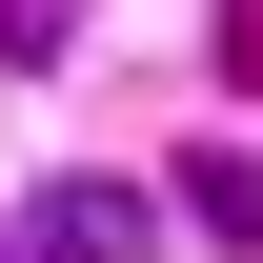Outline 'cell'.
Returning a JSON list of instances; mask_svg holds the SVG:
<instances>
[{
  "label": "cell",
  "mask_w": 263,
  "mask_h": 263,
  "mask_svg": "<svg viewBox=\"0 0 263 263\" xmlns=\"http://www.w3.org/2000/svg\"><path fill=\"white\" fill-rule=\"evenodd\" d=\"M142 243H162L142 182H41L21 223H0V263H142Z\"/></svg>",
  "instance_id": "1"
},
{
  "label": "cell",
  "mask_w": 263,
  "mask_h": 263,
  "mask_svg": "<svg viewBox=\"0 0 263 263\" xmlns=\"http://www.w3.org/2000/svg\"><path fill=\"white\" fill-rule=\"evenodd\" d=\"M182 223H223V243H263V162H243V142H182Z\"/></svg>",
  "instance_id": "2"
},
{
  "label": "cell",
  "mask_w": 263,
  "mask_h": 263,
  "mask_svg": "<svg viewBox=\"0 0 263 263\" xmlns=\"http://www.w3.org/2000/svg\"><path fill=\"white\" fill-rule=\"evenodd\" d=\"M81 41V0H0V61H61Z\"/></svg>",
  "instance_id": "3"
}]
</instances>
